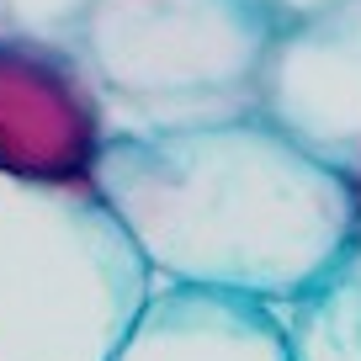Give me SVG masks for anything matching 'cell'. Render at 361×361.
<instances>
[{
    "mask_svg": "<svg viewBox=\"0 0 361 361\" xmlns=\"http://www.w3.org/2000/svg\"><path fill=\"white\" fill-rule=\"evenodd\" d=\"M255 117L345 176L361 154V0H329L271 32Z\"/></svg>",
    "mask_w": 361,
    "mask_h": 361,
    "instance_id": "cell-4",
    "label": "cell"
},
{
    "mask_svg": "<svg viewBox=\"0 0 361 361\" xmlns=\"http://www.w3.org/2000/svg\"><path fill=\"white\" fill-rule=\"evenodd\" d=\"M90 186L154 282L239 293L271 308L293 303L361 224L345 176L255 112L106 138Z\"/></svg>",
    "mask_w": 361,
    "mask_h": 361,
    "instance_id": "cell-1",
    "label": "cell"
},
{
    "mask_svg": "<svg viewBox=\"0 0 361 361\" xmlns=\"http://www.w3.org/2000/svg\"><path fill=\"white\" fill-rule=\"evenodd\" d=\"M106 149L102 96L59 37L0 32V176L90 186Z\"/></svg>",
    "mask_w": 361,
    "mask_h": 361,
    "instance_id": "cell-5",
    "label": "cell"
},
{
    "mask_svg": "<svg viewBox=\"0 0 361 361\" xmlns=\"http://www.w3.org/2000/svg\"><path fill=\"white\" fill-rule=\"evenodd\" d=\"M276 314L293 361H361V224L345 250Z\"/></svg>",
    "mask_w": 361,
    "mask_h": 361,
    "instance_id": "cell-7",
    "label": "cell"
},
{
    "mask_svg": "<svg viewBox=\"0 0 361 361\" xmlns=\"http://www.w3.org/2000/svg\"><path fill=\"white\" fill-rule=\"evenodd\" d=\"M345 186H350V202H356V218H361V154H356V165L345 170Z\"/></svg>",
    "mask_w": 361,
    "mask_h": 361,
    "instance_id": "cell-10",
    "label": "cell"
},
{
    "mask_svg": "<svg viewBox=\"0 0 361 361\" xmlns=\"http://www.w3.org/2000/svg\"><path fill=\"white\" fill-rule=\"evenodd\" d=\"M80 11H85V0H0V32L59 37V43H69Z\"/></svg>",
    "mask_w": 361,
    "mask_h": 361,
    "instance_id": "cell-8",
    "label": "cell"
},
{
    "mask_svg": "<svg viewBox=\"0 0 361 361\" xmlns=\"http://www.w3.org/2000/svg\"><path fill=\"white\" fill-rule=\"evenodd\" d=\"M276 27L266 0H85L69 48L123 138L250 117Z\"/></svg>",
    "mask_w": 361,
    "mask_h": 361,
    "instance_id": "cell-3",
    "label": "cell"
},
{
    "mask_svg": "<svg viewBox=\"0 0 361 361\" xmlns=\"http://www.w3.org/2000/svg\"><path fill=\"white\" fill-rule=\"evenodd\" d=\"M112 361H293L282 314L260 298L149 282Z\"/></svg>",
    "mask_w": 361,
    "mask_h": 361,
    "instance_id": "cell-6",
    "label": "cell"
},
{
    "mask_svg": "<svg viewBox=\"0 0 361 361\" xmlns=\"http://www.w3.org/2000/svg\"><path fill=\"white\" fill-rule=\"evenodd\" d=\"M149 282L96 186L0 176V361H112Z\"/></svg>",
    "mask_w": 361,
    "mask_h": 361,
    "instance_id": "cell-2",
    "label": "cell"
},
{
    "mask_svg": "<svg viewBox=\"0 0 361 361\" xmlns=\"http://www.w3.org/2000/svg\"><path fill=\"white\" fill-rule=\"evenodd\" d=\"M266 6H271V16H276V22H293V16L319 11V6H329V0H266Z\"/></svg>",
    "mask_w": 361,
    "mask_h": 361,
    "instance_id": "cell-9",
    "label": "cell"
}]
</instances>
